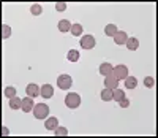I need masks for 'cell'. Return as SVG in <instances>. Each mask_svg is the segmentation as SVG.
I'll return each mask as SVG.
<instances>
[{
	"instance_id": "3957f363",
	"label": "cell",
	"mask_w": 158,
	"mask_h": 138,
	"mask_svg": "<svg viewBox=\"0 0 158 138\" xmlns=\"http://www.w3.org/2000/svg\"><path fill=\"white\" fill-rule=\"evenodd\" d=\"M57 86H59V89H62V91H68V89L73 86L71 76H70V75H60V76L57 78Z\"/></svg>"
},
{
	"instance_id": "9c48e42d",
	"label": "cell",
	"mask_w": 158,
	"mask_h": 138,
	"mask_svg": "<svg viewBox=\"0 0 158 138\" xmlns=\"http://www.w3.org/2000/svg\"><path fill=\"white\" fill-rule=\"evenodd\" d=\"M117 86H118L117 78H114L112 75L104 76V87H108V89H117Z\"/></svg>"
},
{
	"instance_id": "9a60e30c",
	"label": "cell",
	"mask_w": 158,
	"mask_h": 138,
	"mask_svg": "<svg viewBox=\"0 0 158 138\" xmlns=\"http://www.w3.org/2000/svg\"><path fill=\"white\" fill-rule=\"evenodd\" d=\"M79 57H81V54H79L77 49H70V51L67 52V59H68L70 62H77Z\"/></svg>"
},
{
	"instance_id": "6da1fadb",
	"label": "cell",
	"mask_w": 158,
	"mask_h": 138,
	"mask_svg": "<svg viewBox=\"0 0 158 138\" xmlns=\"http://www.w3.org/2000/svg\"><path fill=\"white\" fill-rule=\"evenodd\" d=\"M65 105L71 109L79 108V105H81V95L76 94V92H70L67 97H65Z\"/></svg>"
},
{
	"instance_id": "4fadbf2b",
	"label": "cell",
	"mask_w": 158,
	"mask_h": 138,
	"mask_svg": "<svg viewBox=\"0 0 158 138\" xmlns=\"http://www.w3.org/2000/svg\"><path fill=\"white\" fill-rule=\"evenodd\" d=\"M112 70H114V67H112L109 62H104V64L100 65V73H101L103 76H109V75H112Z\"/></svg>"
},
{
	"instance_id": "d4e9b609",
	"label": "cell",
	"mask_w": 158,
	"mask_h": 138,
	"mask_svg": "<svg viewBox=\"0 0 158 138\" xmlns=\"http://www.w3.org/2000/svg\"><path fill=\"white\" fill-rule=\"evenodd\" d=\"M54 132H56V135H57V136H67V135H68L67 127H57Z\"/></svg>"
},
{
	"instance_id": "484cf974",
	"label": "cell",
	"mask_w": 158,
	"mask_h": 138,
	"mask_svg": "<svg viewBox=\"0 0 158 138\" xmlns=\"http://www.w3.org/2000/svg\"><path fill=\"white\" fill-rule=\"evenodd\" d=\"M144 84H146L147 87H153V84H155V81H153V78H152V76H147L146 79H144Z\"/></svg>"
},
{
	"instance_id": "603a6c76",
	"label": "cell",
	"mask_w": 158,
	"mask_h": 138,
	"mask_svg": "<svg viewBox=\"0 0 158 138\" xmlns=\"http://www.w3.org/2000/svg\"><path fill=\"white\" fill-rule=\"evenodd\" d=\"M74 37H79V35H81L82 33V25L81 24H73L71 25V30H70Z\"/></svg>"
},
{
	"instance_id": "8fae6325",
	"label": "cell",
	"mask_w": 158,
	"mask_h": 138,
	"mask_svg": "<svg viewBox=\"0 0 158 138\" xmlns=\"http://www.w3.org/2000/svg\"><path fill=\"white\" fill-rule=\"evenodd\" d=\"M44 127H46V130H52V132H54V130L59 127V119L54 118V116L48 118V121L44 122Z\"/></svg>"
},
{
	"instance_id": "5b68a950",
	"label": "cell",
	"mask_w": 158,
	"mask_h": 138,
	"mask_svg": "<svg viewBox=\"0 0 158 138\" xmlns=\"http://www.w3.org/2000/svg\"><path fill=\"white\" fill-rule=\"evenodd\" d=\"M81 46L84 49H94L95 48V38L92 35H84L81 38Z\"/></svg>"
},
{
	"instance_id": "7c38bea8",
	"label": "cell",
	"mask_w": 158,
	"mask_h": 138,
	"mask_svg": "<svg viewBox=\"0 0 158 138\" xmlns=\"http://www.w3.org/2000/svg\"><path fill=\"white\" fill-rule=\"evenodd\" d=\"M25 94L29 95V97H38L40 95V86H36V84H29L27 87H25Z\"/></svg>"
},
{
	"instance_id": "30bf717a",
	"label": "cell",
	"mask_w": 158,
	"mask_h": 138,
	"mask_svg": "<svg viewBox=\"0 0 158 138\" xmlns=\"http://www.w3.org/2000/svg\"><path fill=\"white\" fill-rule=\"evenodd\" d=\"M71 22L68 21V19H60L59 21V24H57V27H59V30L62 32V33H67V32H70L71 30Z\"/></svg>"
},
{
	"instance_id": "4316f807",
	"label": "cell",
	"mask_w": 158,
	"mask_h": 138,
	"mask_svg": "<svg viewBox=\"0 0 158 138\" xmlns=\"http://www.w3.org/2000/svg\"><path fill=\"white\" fill-rule=\"evenodd\" d=\"M56 10L57 11H65V10H67V3H63V2L56 3Z\"/></svg>"
},
{
	"instance_id": "ac0fdd59",
	"label": "cell",
	"mask_w": 158,
	"mask_h": 138,
	"mask_svg": "<svg viewBox=\"0 0 158 138\" xmlns=\"http://www.w3.org/2000/svg\"><path fill=\"white\" fill-rule=\"evenodd\" d=\"M100 95H101V100H103V102H111V100H112V89L104 87Z\"/></svg>"
},
{
	"instance_id": "277c9868",
	"label": "cell",
	"mask_w": 158,
	"mask_h": 138,
	"mask_svg": "<svg viewBox=\"0 0 158 138\" xmlns=\"http://www.w3.org/2000/svg\"><path fill=\"white\" fill-rule=\"evenodd\" d=\"M112 76L117 78V81H120V79H125L128 76V68L127 65H117L114 67V70H112Z\"/></svg>"
},
{
	"instance_id": "44dd1931",
	"label": "cell",
	"mask_w": 158,
	"mask_h": 138,
	"mask_svg": "<svg viewBox=\"0 0 158 138\" xmlns=\"http://www.w3.org/2000/svg\"><path fill=\"white\" fill-rule=\"evenodd\" d=\"M3 95H5V97H8V99H13V97H16V95H18V91H16V87L8 86V87H5Z\"/></svg>"
},
{
	"instance_id": "f1b7e54d",
	"label": "cell",
	"mask_w": 158,
	"mask_h": 138,
	"mask_svg": "<svg viewBox=\"0 0 158 138\" xmlns=\"http://www.w3.org/2000/svg\"><path fill=\"white\" fill-rule=\"evenodd\" d=\"M2 135H5V136H6V135H10V130H8V127H3V129H2Z\"/></svg>"
},
{
	"instance_id": "e0dca14e",
	"label": "cell",
	"mask_w": 158,
	"mask_h": 138,
	"mask_svg": "<svg viewBox=\"0 0 158 138\" xmlns=\"http://www.w3.org/2000/svg\"><path fill=\"white\" fill-rule=\"evenodd\" d=\"M138 86V79L135 76H127L125 78V87L127 89H135Z\"/></svg>"
},
{
	"instance_id": "5bb4252c",
	"label": "cell",
	"mask_w": 158,
	"mask_h": 138,
	"mask_svg": "<svg viewBox=\"0 0 158 138\" xmlns=\"http://www.w3.org/2000/svg\"><path fill=\"white\" fill-rule=\"evenodd\" d=\"M125 46H127L130 51H136V49L139 48V40L135 38V37H133V38H128L127 43H125Z\"/></svg>"
},
{
	"instance_id": "7a4b0ae2",
	"label": "cell",
	"mask_w": 158,
	"mask_h": 138,
	"mask_svg": "<svg viewBox=\"0 0 158 138\" xmlns=\"http://www.w3.org/2000/svg\"><path fill=\"white\" fill-rule=\"evenodd\" d=\"M33 116L36 119H44L49 116V106L44 105V103H38L33 106Z\"/></svg>"
},
{
	"instance_id": "ffe728a7",
	"label": "cell",
	"mask_w": 158,
	"mask_h": 138,
	"mask_svg": "<svg viewBox=\"0 0 158 138\" xmlns=\"http://www.w3.org/2000/svg\"><path fill=\"white\" fill-rule=\"evenodd\" d=\"M125 97V92L122 91V89H112V100H115V102H120L122 99Z\"/></svg>"
},
{
	"instance_id": "83f0119b",
	"label": "cell",
	"mask_w": 158,
	"mask_h": 138,
	"mask_svg": "<svg viewBox=\"0 0 158 138\" xmlns=\"http://www.w3.org/2000/svg\"><path fill=\"white\" fill-rule=\"evenodd\" d=\"M118 103H120V106H122V108H127V106L130 105V100H128L127 97H123V99H122L120 102H118Z\"/></svg>"
},
{
	"instance_id": "ba28073f",
	"label": "cell",
	"mask_w": 158,
	"mask_h": 138,
	"mask_svg": "<svg viewBox=\"0 0 158 138\" xmlns=\"http://www.w3.org/2000/svg\"><path fill=\"white\" fill-rule=\"evenodd\" d=\"M127 40H128V35H127V32L118 30V32L114 35V41H115V45H117V46L125 45V43H127Z\"/></svg>"
},
{
	"instance_id": "52a82bcc",
	"label": "cell",
	"mask_w": 158,
	"mask_h": 138,
	"mask_svg": "<svg viewBox=\"0 0 158 138\" xmlns=\"http://www.w3.org/2000/svg\"><path fill=\"white\" fill-rule=\"evenodd\" d=\"M33 106H35V103H33V100H32V97H25V99H22V111L24 113H29V111H33Z\"/></svg>"
},
{
	"instance_id": "2e32d148",
	"label": "cell",
	"mask_w": 158,
	"mask_h": 138,
	"mask_svg": "<svg viewBox=\"0 0 158 138\" xmlns=\"http://www.w3.org/2000/svg\"><path fill=\"white\" fill-rule=\"evenodd\" d=\"M10 108H13V109H21V108H22V99H19L18 95H16V97H13V99H10Z\"/></svg>"
},
{
	"instance_id": "cb8c5ba5",
	"label": "cell",
	"mask_w": 158,
	"mask_h": 138,
	"mask_svg": "<svg viewBox=\"0 0 158 138\" xmlns=\"http://www.w3.org/2000/svg\"><path fill=\"white\" fill-rule=\"evenodd\" d=\"M10 35H11V27L3 24V27H2V37H3V40L10 38Z\"/></svg>"
},
{
	"instance_id": "7402d4cb",
	"label": "cell",
	"mask_w": 158,
	"mask_h": 138,
	"mask_svg": "<svg viewBox=\"0 0 158 138\" xmlns=\"http://www.w3.org/2000/svg\"><path fill=\"white\" fill-rule=\"evenodd\" d=\"M30 13H32L33 16H40V15L43 13V7L40 5V3H33V5L30 7Z\"/></svg>"
},
{
	"instance_id": "8992f818",
	"label": "cell",
	"mask_w": 158,
	"mask_h": 138,
	"mask_svg": "<svg viewBox=\"0 0 158 138\" xmlns=\"http://www.w3.org/2000/svg\"><path fill=\"white\" fill-rule=\"evenodd\" d=\"M40 95L44 99H51L52 95H54V87H52L51 84H43L41 87H40Z\"/></svg>"
},
{
	"instance_id": "d6986e66",
	"label": "cell",
	"mask_w": 158,
	"mask_h": 138,
	"mask_svg": "<svg viewBox=\"0 0 158 138\" xmlns=\"http://www.w3.org/2000/svg\"><path fill=\"white\" fill-rule=\"evenodd\" d=\"M118 30H117V25L115 24H108L106 27H104V33H106L108 37H112L114 38V35L117 33Z\"/></svg>"
}]
</instances>
